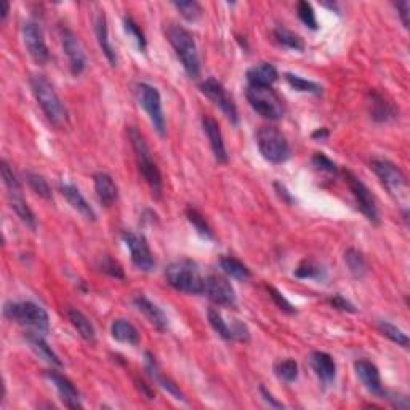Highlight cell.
Returning a JSON list of instances; mask_svg holds the SVG:
<instances>
[{"label": "cell", "instance_id": "cell-25", "mask_svg": "<svg viewBox=\"0 0 410 410\" xmlns=\"http://www.w3.org/2000/svg\"><path fill=\"white\" fill-rule=\"evenodd\" d=\"M277 77L279 74L271 63H257L247 71V82L249 85H257V87H272Z\"/></svg>", "mask_w": 410, "mask_h": 410}, {"label": "cell", "instance_id": "cell-34", "mask_svg": "<svg viewBox=\"0 0 410 410\" xmlns=\"http://www.w3.org/2000/svg\"><path fill=\"white\" fill-rule=\"evenodd\" d=\"M274 372L279 380L286 383H292L298 378V364L295 359H281L274 364Z\"/></svg>", "mask_w": 410, "mask_h": 410}, {"label": "cell", "instance_id": "cell-41", "mask_svg": "<svg viewBox=\"0 0 410 410\" xmlns=\"http://www.w3.org/2000/svg\"><path fill=\"white\" fill-rule=\"evenodd\" d=\"M174 7L178 10L180 15L186 19V21L194 23L202 17L201 3L194 2V0H186V2H174Z\"/></svg>", "mask_w": 410, "mask_h": 410}, {"label": "cell", "instance_id": "cell-15", "mask_svg": "<svg viewBox=\"0 0 410 410\" xmlns=\"http://www.w3.org/2000/svg\"><path fill=\"white\" fill-rule=\"evenodd\" d=\"M204 293L215 303V305L220 306H234L237 301L234 287L231 286V282L227 281L226 277L221 276L207 277Z\"/></svg>", "mask_w": 410, "mask_h": 410}, {"label": "cell", "instance_id": "cell-51", "mask_svg": "<svg viewBox=\"0 0 410 410\" xmlns=\"http://www.w3.org/2000/svg\"><path fill=\"white\" fill-rule=\"evenodd\" d=\"M328 135H330V133H328V130L326 129V127H322V129H317L316 131H313V138L317 140V141L327 140Z\"/></svg>", "mask_w": 410, "mask_h": 410}, {"label": "cell", "instance_id": "cell-12", "mask_svg": "<svg viewBox=\"0 0 410 410\" xmlns=\"http://www.w3.org/2000/svg\"><path fill=\"white\" fill-rule=\"evenodd\" d=\"M345 176H346L349 189H351L354 199H356L359 210L366 215V218L369 221L373 223V225H378V221H380L378 209H377L375 199H373L371 189H369L356 175H353L351 171H345Z\"/></svg>", "mask_w": 410, "mask_h": 410}, {"label": "cell", "instance_id": "cell-26", "mask_svg": "<svg viewBox=\"0 0 410 410\" xmlns=\"http://www.w3.org/2000/svg\"><path fill=\"white\" fill-rule=\"evenodd\" d=\"M135 306L138 308L140 313H143L145 317L153 324V326L158 328V330H165L169 327V319H167L165 313L160 310L158 305H154L149 298H146L145 295H138L135 297Z\"/></svg>", "mask_w": 410, "mask_h": 410}, {"label": "cell", "instance_id": "cell-19", "mask_svg": "<svg viewBox=\"0 0 410 410\" xmlns=\"http://www.w3.org/2000/svg\"><path fill=\"white\" fill-rule=\"evenodd\" d=\"M145 369L146 372H148V375L153 378L160 388H164L167 393L171 394L175 399H178V401H186L183 391L160 371L158 361H156V357L151 353H145Z\"/></svg>", "mask_w": 410, "mask_h": 410}, {"label": "cell", "instance_id": "cell-2", "mask_svg": "<svg viewBox=\"0 0 410 410\" xmlns=\"http://www.w3.org/2000/svg\"><path fill=\"white\" fill-rule=\"evenodd\" d=\"M129 138H130L131 148H133L136 165H138L140 174L145 178L146 183H148L153 196L156 199H159L162 196V175L158 164H156L153 159L149 146L146 143L145 136L141 135L135 127H129Z\"/></svg>", "mask_w": 410, "mask_h": 410}, {"label": "cell", "instance_id": "cell-30", "mask_svg": "<svg viewBox=\"0 0 410 410\" xmlns=\"http://www.w3.org/2000/svg\"><path fill=\"white\" fill-rule=\"evenodd\" d=\"M28 342H29V345H31V348L34 349V351L39 354V357L45 359V361L53 364V366H57V367L63 366V362L59 361L58 354H55L53 349L48 346V343L44 340V337L40 335V332H37V333L31 332V333H29Z\"/></svg>", "mask_w": 410, "mask_h": 410}, {"label": "cell", "instance_id": "cell-6", "mask_svg": "<svg viewBox=\"0 0 410 410\" xmlns=\"http://www.w3.org/2000/svg\"><path fill=\"white\" fill-rule=\"evenodd\" d=\"M257 146L263 159L271 164H284L290 158V146L276 127H261L257 131Z\"/></svg>", "mask_w": 410, "mask_h": 410}, {"label": "cell", "instance_id": "cell-13", "mask_svg": "<svg viewBox=\"0 0 410 410\" xmlns=\"http://www.w3.org/2000/svg\"><path fill=\"white\" fill-rule=\"evenodd\" d=\"M23 42L26 45L28 53L37 64H45L50 59V52L47 44H45L44 32L39 28L37 23L26 21L21 28Z\"/></svg>", "mask_w": 410, "mask_h": 410}, {"label": "cell", "instance_id": "cell-22", "mask_svg": "<svg viewBox=\"0 0 410 410\" xmlns=\"http://www.w3.org/2000/svg\"><path fill=\"white\" fill-rule=\"evenodd\" d=\"M93 185H95V192L101 205L111 207L114 205V202L118 201L119 189L115 186L113 176L104 174V171H98V174L93 175Z\"/></svg>", "mask_w": 410, "mask_h": 410}, {"label": "cell", "instance_id": "cell-36", "mask_svg": "<svg viewBox=\"0 0 410 410\" xmlns=\"http://www.w3.org/2000/svg\"><path fill=\"white\" fill-rule=\"evenodd\" d=\"M286 80L288 82V85L293 90H297V92H303V93H313V95H321L322 93V87L316 82H313V80H308V79H303L300 75L297 74H290L287 73L286 74Z\"/></svg>", "mask_w": 410, "mask_h": 410}, {"label": "cell", "instance_id": "cell-28", "mask_svg": "<svg viewBox=\"0 0 410 410\" xmlns=\"http://www.w3.org/2000/svg\"><path fill=\"white\" fill-rule=\"evenodd\" d=\"M111 335H113L114 340H118L119 343H125V345L136 346L140 343L138 330H136L133 324L125 321V319H115L111 324Z\"/></svg>", "mask_w": 410, "mask_h": 410}, {"label": "cell", "instance_id": "cell-42", "mask_svg": "<svg viewBox=\"0 0 410 410\" xmlns=\"http://www.w3.org/2000/svg\"><path fill=\"white\" fill-rule=\"evenodd\" d=\"M297 13H298V18H300V21L305 24L306 28L313 29V31H317L319 26H317L316 13H315V8H313V5L310 2H305V0L298 2Z\"/></svg>", "mask_w": 410, "mask_h": 410}, {"label": "cell", "instance_id": "cell-11", "mask_svg": "<svg viewBox=\"0 0 410 410\" xmlns=\"http://www.w3.org/2000/svg\"><path fill=\"white\" fill-rule=\"evenodd\" d=\"M371 169L375 171L378 180L382 181V185L391 196H401L404 189H406V175L393 162L375 158L371 162Z\"/></svg>", "mask_w": 410, "mask_h": 410}, {"label": "cell", "instance_id": "cell-17", "mask_svg": "<svg viewBox=\"0 0 410 410\" xmlns=\"http://www.w3.org/2000/svg\"><path fill=\"white\" fill-rule=\"evenodd\" d=\"M45 377H47L50 382L55 384L57 391L64 402V406L68 409H82V402H80V394L73 383L69 382L68 378L57 371H48L45 372Z\"/></svg>", "mask_w": 410, "mask_h": 410}, {"label": "cell", "instance_id": "cell-31", "mask_svg": "<svg viewBox=\"0 0 410 410\" xmlns=\"http://www.w3.org/2000/svg\"><path fill=\"white\" fill-rule=\"evenodd\" d=\"M220 266L226 276H230L236 281H249L252 277L249 268L234 257H221Z\"/></svg>", "mask_w": 410, "mask_h": 410}, {"label": "cell", "instance_id": "cell-47", "mask_svg": "<svg viewBox=\"0 0 410 410\" xmlns=\"http://www.w3.org/2000/svg\"><path fill=\"white\" fill-rule=\"evenodd\" d=\"M328 303H330L332 308H335L338 311H345V313H356V308L351 301H348L346 298H343L342 295H333L328 298Z\"/></svg>", "mask_w": 410, "mask_h": 410}, {"label": "cell", "instance_id": "cell-10", "mask_svg": "<svg viewBox=\"0 0 410 410\" xmlns=\"http://www.w3.org/2000/svg\"><path fill=\"white\" fill-rule=\"evenodd\" d=\"M122 239L127 249L130 250L133 265L145 272L153 271L156 268V260L153 252L149 249L146 237L143 234H138V232L125 231L122 234Z\"/></svg>", "mask_w": 410, "mask_h": 410}, {"label": "cell", "instance_id": "cell-48", "mask_svg": "<svg viewBox=\"0 0 410 410\" xmlns=\"http://www.w3.org/2000/svg\"><path fill=\"white\" fill-rule=\"evenodd\" d=\"M396 8H398L399 17H401V21L404 24V28L409 29V2H407V0H404V2H399L396 5Z\"/></svg>", "mask_w": 410, "mask_h": 410}, {"label": "cell", "instance_id": "cell-7", "mask_svg": "<svg viewBox=\"0 0 410 410\" xmlns=\"http://www.w3.org/2000/svg\"><path fill=\"white\" fill-rule=\"evenodd\" d=\"M247 100H249L252 108L268 120H279L284 115V103L272 87L249 85L247 87Z\"/></svg>", "mask_w": 410, "mask_h": 410}, {"label": "cell", "instance_id": "cell-50", "mask_svg": "<svg viewBox=\"0 0 410 410\" xmlns=\"http://www.w3.org/2000/svg\"><path fill=\"white\" fill-rule=\"evenodd\" d=\"M135 384H136V388L140 389V393H143V396L146 399H154V391L145 382H141V380L136 378L135 380Z\"/></svg>", "mask_w": 410, "mask_h": 410}, {"label": "cell", "instance_id": "cell-20", "mask_svg": "<svg viewBox=\"0 0 410 410\" xmlns=\"http://www.w3.org/2000/svg\"><path fill=\"white\" fill-rule=\"evenodd\" d=\"M59 189H62V194L66 197L68 204L73 207L77 214H80L84 218H87L90 221L96 220L95 210L92 209V205L88 204L87 199L82 196V192L79 191L77 186L69 183V181H62V183H59Z\"/></svg>", "mask_w": 410, "mask_h": 410}, {"label": "cell", "instance_id": "cell-27", "mask_svg": "<svg viewBox=\"0 0 410 410\" xmlns=\"http://www.w3.org/2000/svg\"><path fill=\"white\" fill-rule=\"evenodd\" d=\"M8 199H10V207H12L15 214L18 215V218L21 220L24 225L29 227V230L35 231V227H37V223H35V215L31 210V207L28 205L26 199H24L23 189L8 192Z\"/></svg>", "mask_w": 410, "mask_h": 410}, {"label": "cell", "instance_id": "cell-43", "mask_svg": "<svg viewBox=\"0 0 410 410\" xmlns=\"http://www.w3.org/2000/svg\"><path fill=\"white\" fill-rule=\"evenodd\" d=\"M124 29H125V32L129 34L131 39H133V42L136 44V47L140 48V52H146V47H148V44H146L145 34L140 29L138 24H136L130 17L124 18Z\"/></svg>", "mask_w": 410, "mask_h": 410}, {"label": "cell", "instance_id": "cell-38", "mask_svg": "<svg viewBox=\"0 0 410 410\" xmlns=\"http://www.w3.org/2000/svg\"><path fill=\"white\" fill-rule=\"evenodd\" d=\"M209 322L214 330L218 333V335L223 338V340H234V337H232V328L231 326H227L225 319H223L221 313L218 310H215V308H210L209 310Z\"/></svg>", "mask_w": 410, "mask_h": 410}, {"label": "cell", "instance_id": "cell-46", "mask_svg": "<svg viewBox=\"0 0 410 410\" xmlns=\"http://www.w3.org/2000/svg\"><path fill=\"white\" fill-rule=\"evenodd\" d=\"M313 165H315L317 170L327 171V174H337V170H338L335 162L328 159L327 156L322 153H316L315 156H313Z\"/></svg>", "mask_w": 410, "mask_h": 410}, {"label": "cell", "instance_id": "cell-32", "mask_svg": "<svg viewBox=\"0 0 410 410\" xmlns=\"http://www.w3.org/2000/svg\"><path fill=\"white\" fill-rule=\"evenodd\" d=\"M345 263L348 266V271L351 272V276L356 277V279H362V277L367 274L369 271L367 261L359 250L348 249L345 252Z\"/></svg>", "mask_w": 410, "mask_h": 410}, {"label": "cell", "instance_id": "cell-5", "mask_svg": "<svg viewBox=\"0 0 410 410\" xmlns=\"http://www.w3.org/2000/svg\"><path fill=\"white\" fill-rule=\"evenodd\" d=\"M3 316L21 326L32 327L40 333L50 330L48 313L34 301H10L3 306Z\"/></svg>", "mask_w": 410, "mask_h": 410}, {"label": "cell", "instance_id": "cell-9", "mask_svg": "<svg viewBox=\"0 0 410 410\" xmlns=\"http://www.w3.org/2000/svg\"><path fill=\"white\" fill-rule=\"evenodd\" d=\"M201 92L218 106L223 111V114L226 115V119L230 120L232 125H237V122H239L237 106L234 103V100H232V96L227 93L225 85H223L220 80H216L215 77L205 79L204 82L201 84Z\"/></svg>", "mask_w": 410, "mask_h": 410}, {"label": "cell", "instance_id": "cell-1", "mask_svg": "<svg viewBox=\"0 0 410 410\" xmlns=\"http://www.w3.org/2000/svg\"><path fill=\"white\" fill-rule=\"evenodd\" d=\"M165 35L169 39L171 47H174L176 57L180 58L181 64L186 71V74L192 79H197L201 74V59L199 53H197L196 40L192 37V34L185 29L180 24L170 23L165 29Z\"/></svg>", "mask_w": 410, "mask_h": 410}, {"label": "cell", "instance_id": "cell-3", "mask_svg": "<svg viewBox=\"0 0 410 410\" xmlns=\"http://www.w3.org/2000/svg\"><path fill=\"white\" fill-rule=\"evenodd\" d=\"M31 88L48 122L55 127H63L68 120V113L48 79L45 75L34 74L31 77Z\"/></svg>", "mask_w": 410, "mask_h": 410}, {"label": "cell", "instance_id": "cell-53", "mask_svg": "<svg viewBox=\"0 0 410 410\" xmlns=\"http://www.w3.org/2000/svg\"><path fill=\"white\" fill-rule=\"evenodd\" d=\"M10 13V3L8 2H2V12H0V19H2V23H5V19H7Z\"/></svg>", "mask_w": 410, "mask_h": 410}, {"label": "cell", "instance_id": "cell-18", "mask_svg": "<svg viewBox=\"0 0 410 410\" xmlns=\"http://www.w3.org/2000/svg\"><path fill=\"white\" fill-rule=\"evenodd\" d=\"M310 364L313 371L316 372L319 382L322 383V386H330L335 382L337 377V364L333 361L330 354L324 351H313L310 354Z\"/></svg>", "mask_w": 410, "mask_h": 410}, {"label": "cell", "instance_id": "cell-40", "mask_svg": "<svg viewBox=\"0 0 410 410\" xmlns=\"http://www.w3.org/2000/svg\"><path fill=\"white\" fill-rule=\"evenodd\" d=\"M186 216H188L189 223L196 227V231L199 232L201 236L207 237V239H212V237H214V232H212L209 223H207L204 215H202L199 210H196L194 207H188V210H186Z\"/></svg>", "mask_w": 410, "mask_h": 410}, {"label": "cell", "instance_id": "cell-33", "mask_svg": "<svg viewBox=\"0 0 410 410\" xmlns=\"http://www.w3.org/2000/svg\"><path fill=\"white\" fill-rule=\"evenodd\" d=\"M272 34H274L276 42L282 45V47L293 50V52H303V50H305V42H303V39L300 37V35L288 31V29H286V28H282V26L276 28Z\"/></svg>", "mask_w": 410, "mask_h": 410}, {"label": "cell", "instance_id": "cell-45", "mask_svg": "<svg viewBox=\"0 0 410 410\" xmlns=\"http://www.w3.org/2000/svg\"><path fill=\"white\" fill-rule=\"evenodd\" d=\"M268 290H270L271 293V298L274 300V303L277 306H279V310H282L284 313H287V315H293V313H297L295 308H293V305L290 301L287 300V298L284 297V293H281L279 290H277L276 287H268Z\"/></svg>", "mask_w": 410, "mask_h": 410}, {"label": "cell", "instance_id": "cell-4", "mask_svg": "<svg viewBox=\"0 0 410 410\" xmlns=\"http://www.w3.org/2000/svg\"><path fill=\"white\" fill-rule=\"evenodd\" d=\"M165 279L167 284L178 292L189 293V295L204 293L205 279L202 277L196 263L191 260H180L167 266Z\"/></svg>", "mask_w": 410, "mask_h": 410}, {"label": "cell", "instance_id": "cell-16", "mask_svg": "<svg viewBox=\"0 0 410 410\" xmlns=\"http://www.w3.org/2000/svg\"><path fill=\"white\" fill-rule=\"evenodd\" d=\"M354 372H356L357 378L361 380V383L366 386L369 393L375 394L378 398L386 396L382 384V377H380L375 364L369 361V359H359V361L354 362Z\"/></svg>", "mask_w": 410, "mask_h": 410}, {"label": "cell", "instance_id": "cell-24", "mask_svg": "<svg viewBox=\"0 0 410 410\" xmlns=\"http://www.w3.org/2000/svg\"><path fill=\"white\" fill-rule=\"evenodd\" d=\"M95 34L96 39H98V44L101 50H103L104 57L111 66L118 64V55H115V50L109 40V29H108V19H106L104 12H98L95 17Z\"/></svg>", "mask_w": 410, "mask_h": 410}, {"label": "cell", "instance_id": "cell-14", "mask_svg": "<svg viewBox=\"0 0 410 410\" xmlns=\"http://www.w3.org/2000/svg\"><path fill=\"white\" fill-rule=\"evenodd\" d=\"M59 35H62V45L66 57H68L71 73L80 75L87 68V57H85L82 44L77 35L68 28H59Z\"/></svg>", "mask_w": 410, "mask_h": 410}, {"label": "cell", "instance_id": "cell-52", "mask_svg": "<svg viewBox=\"0 0 410 410\" xmlns=\"http://www.w3.org/2000/svg\"><path fill=\"white\" fill-rule=\"evenodd\" d=\"M276 189L279 191V196H281V197H282V196L286 197V201H287V202H292V201H293V199H292V196L288 194V191H287V189L284 188V186H282L281 183H276Z\"/></svg>", "mask_w": 410, "mask_h": 410}, {"label": "cell", "instance_id": "cell-49", "mask_svg": "<svg viewBox=\"0 0 410 410\" xmlns=\"http://www.w3.org/2000/svg\"><path fill=\"white\" fill-rule=\"evenodd\" d=\"M260 393H261V396H263V399H265V401L270 404L271 407H276V409H282L284 406H282V402H279L277 401V399H274V396H272V394L268 391V389L265 388V386H260Z\"/></svg>", "mask_w": 410, "mask_h": 410}, {"label": "cell", "instance_id": "cell-29", "mask_svg": "<svg viewBox=\"0 0 410 410\" xmlns=\"http://www.w3.org/2000/svg\"><path fill=\"white\" fill-rule=\"evenodd\" d=\"M68 319L73 324V327L77 330L80 337L84 338L85 342L93 343L96 338V330L93 327V324L90 322V319L84 315L82 311L75 310V308H69L68 310Z\"/></svg>", "mask_w": 410, "mask_h": 410}, {"label": "cell", "instance_id": "cell-39", "mask_svg": "<svg viewBox=\"0 0 410 410\" xmlns=\"http://www.w3.org/2000/svg\"><path fill=\"white\" fill-rule=\"evenodd\" d=\"M295 276L300 279H324L326 277V270L317 263L311 260H305L300 263V266L295 270Z\"/></svg>", "mask_w": 410, "mask_h": 410}, {"label": "cell", "instance_id": "cell-44", "mask_svg": "<svg viewBox=\"0 0 410 410\" xmlns=\"http://www.w3.org/2000/svg\"><path fill=\"white\" fill-rule=\"evenodd\" d=\"M100 270L104 272V274H108L111 277H115V279H124L125 277V272L122 270V266L119 265L118 261L113 260L111 257H103V260L100 263Z\"/></svg>", "mask_w": 410, "mask_h": 410}, {"label": "cell", "instance_id": "cell-8", "mask_svg": "<svg viewBox=\"0 0 410 410\" xmlns=\"http://www.w3.org/2000/svg\"><path fill=\"white\" fill-rule=\"evenodd\" d=\"M136 98L141 108L146 111L151 124L160 136L165 135V115L162 109V100L159 90L149 84L136 85Z\"/></svg>", "mask_w": 410, "mask_h": 410}, {"label": "cell", "instance_id": "cell-37", "mask_svg": "<svg viewBox=\"0 0 410 410\" xmlns=\"http://www.w3.org/2000/svg\"><path fill=\"white\" fill-rule=\"evenodd\" d=\"M24 178H26L29 188H31L35 194L42 197V199H47V201L52 199V188H50L48 181L45 180L42 175L34 174V171H26V174H24Z\"/></svg>", "mask_w": 410, "mask_h": 410}, {"label": "cell", "instance_id": "cell-21", "mask_svg": "<svg viewBox=\"0 0 410 410\" xmlns=\"http://www.w3.org/2000/svg\"><path fill=\"white\" fill-rule=\"evenodd\" d=\"M202 127H204V131L207 138H209L212 153H214L216 162H218V164H226L227 153H226L225 141H223V135H221L218 122H216L214 118L205 115V118L202 119Z\"/></svg>", "mask_w": 410, "mask_h": 410}, {"label": "cell", "instance_id": "cell-23", "mask_svg": "<svg viewBox=\"0 0 410 410\" xmlns=\"http://www.w3.org/2000/svg\"><path fill=\"white\" fill-rule=\"evenodd\" d=\"M369 108H371V118L375 122H389L398 118V109L394 108V104L378 92L369 93Z\"/></svg>", "mask_w": 410, "mask_h": 410}, {"label": "cell", "instance_id": "cell-35", "mask_svg": "<svg viewBox=\"0 0 410 410\" xmlns=\"http://www.w3.org/2000/svg\"><path fill=\"white\" fill-rule=\"evenodd\" d=\"M378 330L383 333L384 337L389 338L393 343H396V345L402 346V348H409V337L407 333L401 330V328L394 326L391 322H386V321H380L378 322Z\"/></svg>", "mask_w": 410, "mask_h": 410}]
</instances>
